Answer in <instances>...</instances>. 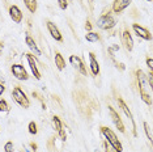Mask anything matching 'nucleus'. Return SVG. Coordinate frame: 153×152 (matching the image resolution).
Segmentation results:
<instances>
[{
	"mask_svg": "<svg viewBox=\"0 0 153 152\" xmlns=\"http://www.w3.org/2000/svg\"><path fill=\"white\" fill-rule=\"evenodd\" d=\"M12 97H13V101H15L17 105L22 106V108L27 109V108L30 106L29 98L26 97V95L22 92V89L20 88V87H16V88L12 91Z\"/></svg>",
	"mask_w": 153,
	"mask_h": 152,
	"instance_id": "obj_2",
	"label": "nucleus"
},
{
	"mask_svg": "<svg viewBox=\"0 0 153 152\" xmlns=\"http://www.w3.org/2000/svg\"><path fill=\"white\" fill-rule=\"evenodd\" d=\"M47 29H48V33L51 34V37H53L55 41H58V42H63V36L60 34L59 29L56 28V25H55L54 22L47 21Z\"/></svg>",
	"mask_w": 153,
	"mask_h": 152,
	"instance_id": "obj_9",
	"label": "nucleus"
},
{
	"mask_svg": "<svg viewBox=\"0 0 153 152\" xmlns=\"http://www.w3.org/2000/svg\"><path fill=\"white\" fill-rule=\"evenodd\" d=\"M148 77V83H149V87H151V89L153 91V74L152 72H149V75L147 76Z\"/></svg>",
	"mask_w": 153,
	"mask_h": 152,
	"instance_id": "obj_28",
	"label": "nucleus"
},
{
	"mask_svg": "<svg viewBox=\"0 0 153 152\" xmlns=\"http://www.w3.org/2000/svg\"><path fill=\"white\" fill-rule=\"evenodd\" d=\"M55 64H56V67H58L59 71L64 70L65 62H64V59H63V55H62L60 53H56V54H55Z\"/></svg>",
	"mask_w": 153,
	"mask_h": 152,
	"instance_id": "obj_18",
	"label": "nucleus"
},
{
	"mask_svg": "<svg viewBox=\"0 0 153 152\" xmlns=\"http://www.w3.org/2000/svg\"><path fill=\"white\" fill-rule=\"evenodd\" d=\"M92 28H93L92 22H90L89 20H86V22H85V29L88 30V32H92Z\"/></svg>",
	"mask_w": 153,
	"mask_h": 152,
	"instance_id": "obj_29",
	"label": "nucleus"
},
{
	"mask_svg": "<svg viewBox=\"0 0 153 152\" xmlns=\"http://www.w3.org/2000/svg\"><path fill=\"white\" fill-rule=\"evenodd\" d=\"M30 147L33 148V151H37V144L36 143H30Z\"/></svg>",
	"mask_w": 153,
	"mask_h": 152,
	"instance_id": "obj_31",
	"label": "nucleus"
},
{
	"mask_svg": "<svg viewBox=\"0 0 153 152\" xmlns=\"http://www.w3.org/2000/svg\"><path fill=\"white\" fill-rule=\"evenodd\" d=\"M25 41H26V45H27V46H29V49L32 50V51H33V53L36 54V55H38V57H39V55L42 54V53H41V50L38 49V46H37L36 41H34V39H33V38L30 37V36H26Z\"/></svg>",
	"mask_w": 153,
	"mask_h": 152,
	"instance_id": "obj_16",
	"label": "nucleus"
},
{
	"mask_svg": "<svg viewBox=\"0 0 153 152\" xmlns=\"http://www.w3.org/2000/svg\"><path fill=\"white\" fill-rule=\"evenodd\" d=\"M27 131H29L30 134H32V135H36V134L38 133V127H37V123L36 122H30L29 123V126H27Z\"/></svg>",
	"mask_w": 153,
	"mask_h": 152,
	"instance_id": "obj_22",
	"label": "nucleus"
},
{
	"mask_svg": "<svg viewBox=\"0 0 153 152\" xmlns=\"http://www.w3.org/2000/svg\"><path fill=\"white\" fill-rule=\"evenodd\" d=\"M143 126H144V131H145V134H147V138H148V140L151 142V144L153 146V133H152V129L149 127V125L147 122H144L143 123Z\"/></svg>",
	"mask_w": 153,
	"mask_h": 152,
	"instance_id": "obj_21",
	"label": "nucleus"
},
{
	"mask_svg": "<svg viewBox=\"0 0 153 152\" xmlns=\"http://www.w3.org/2000/svg\"><path fill=\"white\" fill-rule=\"evenodd\" d=\"M89 62H90V71H92V74L97 76L100 74V64L98 62L96 59V54L94 53H90L89 54Z\"/></svg>",
	"mask_w": 153,
	"mask_h": 152,
	"instance_id": "obj_15",
	"label": "nucleus"
},
{
	"mask_svg": "<svg viewBox=\"0 0 153 152\" xmlns=\"http://www.w3.org/2000/svg\"><path fill=\"white\" fill-rule=\"evenodd\" d=\"M3 47H4V45H3V42H0V51L3 50Z\"/></svg>",
	"mask_w": 153,
	"mask_h": 152,
	"instance_id": "obj_32",
	"label": "nucleus"
},
{
	"mask_svg": "<svg viewBox=\"0 0 153 152\" xmlns=\"http://www.w3.org/2000/svg\"><path fill=\"white\" fill-rule=\"evenodd\" d=\"M139 91H140L143 102H145L147 105H152V98H151V96H149V93L145 91V87H139Z\"/></svg>",
	"mask_w": 153,
	"mask_h": 152,
	"instance_id": "obj_17",
	"label": "nucleus"
},
{
	"mask_svg": "<svg viewBox=\"0 0 153 152\" xmlns=\"http://www.w3.org/2000/svg\"><path fill=\"white\" fill-rule=\"evenodd\" d=\"M147 1H153V0H147Z\"/></svg>",
	"mask_w": 153,
	"mask_h": 152,
	"instance_id": "obj_33",
	"label": "nucleus"
},
{
	"mask_svg": "<svg viewBox=\"0 0 153 152\" xmlns=\"http://www.w3.org/2000/svg\"><path fill=\"white\" fill-rule=\"evenodd\" d=\"M103 147H105V152H118V151L115 150V148L111 146V144H110L106 139L103 140Z\"/></svg>",
	"mask_w": 153,
	"mask_h": 152,
	"instance_id": "obj_23",
	"label": "nucleus"
},
{
	"mask_svg": "<svg viewBox=\"0 0 153 152\" xmlns=\"http://www.w3.org/2000/svg\"><path fill=\"white\" fill-rule=\"evenodd\" d=\"M69 63L74 66V67L81 75H84V76L88 75V72H86V68H85V66H84V62H82V59H80V57H77V55H71V57H69Z\"/></svg>",
	"mask_w": 153,
	"mask_h": 152,
	"instance_id": "obj_5",
	"label": "nucleus"
},
{
	"mask_svg": "<svg viewBox=\"0 0 153 152\" xmlns=\"http://www.w3.org/2000/svg\"><path fill=\"white\" fill-rule=\"evenodd\" d=\"M26 60H27V63H29V66H30V70H32V72H33V76L39 80L41 79V72L38 71V66H37L36 58H34L32 54H26Z\"/></svg>",
	"mask_w": 153,
	"mask_h": 152,
	"instance_id": "obj_10",
	"label": "nucleus"
},
{
	"mask_svg": "<svg viewBox=\"0 0 153 152\" xmlns=\"http://www.w3.org/2000/svg\"><path fill=\"white\" fill-rule=\"evenodd\" d=\"M24 3H25V7L27 8V11L30 13H36L37 11V0H24Z\"/></svg>",
	"mask_w": 153,
	"mask_h": 152,
	"instance_id": "obj_19",
	"label": "nucleus"
},
{
	"mask_svg": "<svg viewBox=\"0 0 153 152\" xmlns=\"http://www.w3.org/2000/svg\"><path fill=\"white\" fill-rule=\"evenodd\" d=\"M85 39L88 42H98L101 39V36L96 32H88V34H85Z\"/></svg>",
	"mask_w": 153,
	"mask_h": 152,
	"instance_id": "obj_20",
	"label": "nucleus"
},
{
	"mask_svg": "<svg viewBox=\"0 0 153 152\" xmlns=\"http://www.w3.org/2000/svg\"><path fill=\"white\" fill-rule=\"evenodd\" d=\"M115 25V19L110 15V13H105L97 20V26L102 30H109Z\"/></svg>",
	"mask_w": 153,
	"mask_h": 152,
	"instance_id": "obj_3",
	"label": "nucleus"
},
{
	"mask_svg": "<svg viewBox=\"0 0 153 152\" xmlns=\"http://www.w3.org/2000/svg\"><path fill=\"white\" fill-rule=\"evenodd\" d=\"M109 112H110V115H111V119H113L114 125L117 126V129L119 130L120 133H124L126 129H124V125H123V122H122V118L119 117V114H118L115 110L111 108V106H109Z\"/></svg>",
	"mask_w": 153,
	"mask_h": 152,
	"instance_id": "obj_8",
	"label": "nucleus"
},
{
	"mask_svg": "<svg viewBox=\"0 0 153 152\" xmlns=\"http://www.w3.org/2000/svg\"><path fill=\"white\" fill-rule=\"evenodd\" d=\"M101 133L103 134V136H105V139L109 142V143L113 146L118 152H122L123 151V147H122V143L119 142V139H118V136L115 135V133H114L111 129H109V127L106 126H102L101 127Z\"/></svg>",
	"mask_w": 153,
	"mask_h": 152,
	"instance_id": "obj_1",
	"label": "nucleus"
},
{
	"mask_svg": "<svg viewBox=\"0 0 153 152\" xmlns=\"http://www.w3.org/2000/svg\"><path fill=\"white\" fill-rule=\"evenodd\" d=\"M68 1H72V0H68Z\"/></svg>",
	"mask_w": 153,
	"mask_h": 152,
	"instance_id": "obj_36",
	"label": "nucleus"
},
{
	"mask_svg": "<svg viewBox=\"0 0 153 152\" xmlns=\"http://www.w3.org/2000/svg\"><path fill=\"white\" fill-rule=\"evenodd\" d=\"M96 152H101V151H100V150H97V151H96Z\"/></svg>",
	"mask_w": 153,
	"mask_h": 152,
	"instance_id": "obj_34",
	"label": "nucleus"
},
{
	"mask_svg": "<svg viewBox=\"0 0 153 152\" xmlns=\"http://www.w3.org/2000/svg\"><path fill=\"white\" fill-rule=\"evenodd\" d=\"M11 71L17 80L24 81V80H27V77H29V76H27V72L25 71L24 66H21V64H13L11 67Z\"/></svg>",
	"mask_w": 153,
	"mask_h": 152,
	"instance_id": "obj_7",
	"label": "nucleus"
},
{
	"mask_svg": "<svg viewBox=\"0 0 153 152\" xmlns=\"http://www.w3.org/2000/svg\"><path fill=\"white\" fill-rule=\"evenodd\" d=\"M122 42H123L124 47L128 51H132V49H134V41H132V36L128 30H124L123 34H122Z\"/></svg>",
	"mask_w": 153,
	"mask_h": 152,
	"instance_id": "obj_14",
	"label": "nucleus"
},
{
	"mask_svg": "<svg viewBox=\"0 0 153 152\" xmlns=\"http://www.w3.org/2000/svg\"><path fill=\"white\" fill-rule=\"evenodd\" d=\"M118 101V105H119V108L123 110V113L126 114V115L128 117V119L132 122V134H134V136H137V131H136V125H135V121H134V117H132V113H131V110L130 108L127 106V104L124 102V100L123 98H118L117 100Z\"/></svg>",
	"mask_w": 153,
	"mask_h": 152,
	"instance_id": "obj_4",
	"label": "nucleus"
},
{
	"mask_svg": "<svg viewBox=\"0 0 153 152\" xmlns=\"http://www.w3.org/2000/svg\"><path fill=\"white\" fill-rule=\"evenodd\" d=\"M58 4H59V8L64 11V9L68 8V0H58Z\"/></svg>",
	"mask_w": 153,
	"mask_h": 152,
	"instance_id": "obj_25",
	"label": "nucleus"
},
{
	"mask_svg": "<svg viewBox=\"0 0 153 152\" xmlns=\"http://www.w3.org/2000/svg\"><path fill=\"white\" fill-rule=\"evenodd\" d=\"M4 91H5V87L1 84V83H0V96H1L3 93H4Z\"/></svg>",
	"mask_w": 153,
	"mask_h": 152,
	"instance_id": "obj_30",
	"label": "nucleus"
},
{
	"mask_svg": "<svg viewBox=\"0 0 153 152\" xmlns=\"http://www.w3.org/2000/svg\"><path fill=\"white\" fill-rule=\"evenodd\" d=\"M132 29H134L135 34H137V37H140V38H143V39H145V41H152L153 36L151 34V32H149L147 28H143V26L139 25V24H132Z\"/></svg>",
	"mask_w": 153,
	"mask_h": 152,
	"instance_id": "obj_6",
	"label": "nucleus"
},
{
	"mask_svg": "<svg viewBox=\"0 0 153 152\" xmlns=\"http://www.w3.org/2000/svg\"><path fill=\"white\" fill-rule=\"evenodd\" d=\"M53 125H54V127H55V130H56L58 133H59V135H60L62 140H65V139H67V135H65L64 129H63V123H62V121L59 119L58 115H54V117H53Z\"/></svg>",
	"mask_w": 153,
	"mask_h": 152,
	"instance_id": "obj_13",
	"label": "nucleus"
},
{
	"mask_svg": "<svg viewBox=\"0 0 153 152\" xmlns=\"http://www.w3.org/2000/svg\"><path fill=\"white\" fill-rule=\"evenodd\" d=\"M26 152H30V151H29V150H26Z\"/></svg>",
	"mask_w": 153,
	"mask_h": 152,
	"instance_id": "obj_35",
	"label": "nucleus"
},
{
	"mask_svg": "<svg viewBox=\"0 0 153 152\" xmlns=\"http://www.w3.org/2000/svg\"><path fill=\"white\" fill-rule=\"evenodd\" d=\"M9 110V106H8V102L5 100H0V112H8Z\"/></svg>",
	"mask_w": 153,
	"mask_h": 152,
	"instance_id": "obj_24",
	"label": "nucleus"
},
{
	"mask_svg": "<svg viewBox=\"0 0 153 152\" xmlns=\"http://www.w3.org/2000/svg\"><path fill=\"white\" fill-rule=\"evenodd\" d=\"M9 16L15 22L20 24L22 21V12L17 5H11L9 7Z\"/></svg>",
	"mask_w": 153,
	"mask_h": 152,
	"instance_id": "obj_12",
	"label": "nucleus"
},
{
	"mask_svg": "<svg viewBox=\"0 0 153 152\" xmlns=\"http://www.w3.org/2000/svg\"><path fill=\"white\" fill-rule=\"evenodd\" d=\"M132 3V0H114L113 3V12L114 13H120L127 8Z\"/></svg>",
	"mask_w": 153,
	"mask_h": 152,
	"instance_id": "obj_11",
	"label": "nucleus"
},
{
	"mask_svg": "<svg viewBox=\"0 0 153 152\" xmlns=\"http://www.w3.org/2000/svg\"><path fill=\"white\" fill-rule=\"evenodd\" d=\"M4 151L5 152H13V143L12 142H7L4 146Z\"/></svg>",
	"mask_w": 153,
	"mask_h": 152,
	"instance_id": "obj_26",
	"label": "nucleus"
},
{
	"mask_svg": "<svg viewBox=\"0 0 153 152\" xmlns=\"http://www.w3.org/2000/svg\"><path fill=\"white\" fill-rule=\"evenodd\" d=\"M147 66H148L149 71L153 74V59H152V58H148V59H147Z\"/></svg>",
	"mask_w": 153,
	"mask_h": 152,
	"instance_id": "obj_27",
	"label": "nucleus"
}]
</instances>
